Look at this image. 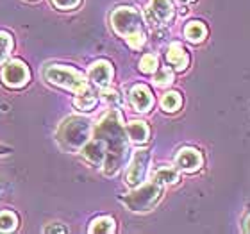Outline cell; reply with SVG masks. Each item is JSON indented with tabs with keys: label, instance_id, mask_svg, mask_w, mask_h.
I'll list each match as a JSON object with an SVG mask.
<instances>
[{
	"label": "cell",
	"instance_id": "cell-24",
	"mask_svg": "<svg viewBox=\"0 0 250 234\" xmlns=\"http://www.w3.org/2000/svg\"><path fill=\"white\" fill-rule=\"evenodd\" d=\"M11 47H13V40L7 32L0 31V63H4L5 58L9 56Z\"/></svg>",
	"mask_w": 250,
	"mask_h": 234
},
{
	"label": "cell",
	"instance_id": "cell-2",
	"mask_svg": "<svg viewBox=\"0 0 250 234\" xmlns=\"http://www.w3.org/2000/svg\"><path fill=\"white\" fill-rule=\"evenodd\" d=\"M111 25L118 36H122L129 47L141 48L145 45L146 36L143 29V16L134 7H118L111 15Z\"/></svg>",
	"mask_w": 250,
	"mask_h": 234
},
{
	"label": "cell",
	"instance_id": "cell-27",
	"mask_svg": "<svg viewBox=\"0 0 250 234\" xmlns=\"http://www.w3.org/2000/svg\"><path fill=\"white\" fill-rule=\"evenodd\" d=\"M243 231H245V233H250V214H247L245 222H243Z\"/></svg>",
	"mask_w": 250,
	"mask_h": 234
},
{
	"label": "cell",
	"instance_id": "cell-17",
	"mask_svg": "<svg viewBox=\"0 0 250 234\" xmlns=\"http://www.w3.org/2000/svg\"><path fill=\"white\" fill-rule=\"evenodd\" d=\"M97 97H95V93H91L89 91V88L83 89V91H79L77 97L73 99V104H75V107L81 111H91L97 106Z\"/></svg>",
	"mask_w": 250,
	"mask_h": 234
},
{
	"label": "cell",
	"instance_id": "cell-16",
	"mask_svg": "<svg viewBox=\"0 0 250 234\" xmlns=\"http://www.w3.org/2000/svg\"><path fill=\"white\" fill-rule=\"evenodd\" d=\"M116 231V225H115V220L111 218V216H99V218H95L89 225V233L93 234H111Z\"/></svg>",
	"mask_w": 250,
	"mask_h": 234
},
{
	"label": "cell",
	"instance_id": "cell-1",
	"mask_svg": "<svg viewBox=\"0 0 250 234\" xmlns=\"http://www.w3.org/2000/svg\"><path fill=\"white\" fill-rule=\"evenodd\" d=\"M93 136L105 143V161L102 165L104 173L107 177H115L120 172L129 157V141L127 132L122 124V115L116 109L109 111L100 120L93 130Z\"/></svg>",
	"mask_w": 250,
	"mask_h": 234
},
{
	"label": "cell",
	"instance_id": "cell-26",
	"mask_svg": "<svg viewBox=\"0 0 250 234\" xmlns=\"http://www.w3.org/2000/svg\"><path fill=\"white\" fill-rule=\"evenodd\" d=\"M45 233H66V227H62V225H48V227H45Z\"/></svg>",
	"mask_w": 250,
	"mask_h": 234
},
{
	"label": "cell",
	"instance_id": "cell-12",
	"mask_svg": "<svg viewBox=\"0 0 250 234\" xmlns=\"http://www.w3.org/2000/svg\"><path fill=\"white\" fill-rule=\"evenodd\" d=\"M130 104L136 111L140 113H146L150 111V107L154 106V97H152L150 89L143 86V84H136L130 88Z\"/></svg>",
	"mask_w": 250,
	"mask_h": 234
},
{
	"label": "cell",
	"instance_id": "cell-7",
	"mask_svg": "<svg viewBox=\"0 0 250 234\" xmlns=\"http://www.w3.org/2000/svg\"><path fill=\"white\" fill-rule=\"evenodd\" d=\"M173 15H175V9H173L172 0H150L146 9L148 21L157 27L168 25L173 20Z\"/></svg>",
	"mask_w": 250,
	"mask_h": 234
},
{
	"label": "cell",
	"instance_id": "cell-8",
	"mask_svg": "<svg viewBox=\"0 0 250 234\" xmlns=\"http://www.w3.org/2000/svg\"><path fill=\"white\" fill-rule=\"evenodd\" d=\"M29 77H31L29 68L21 61H16V59L7 63L4 70H2V81L9 88H21V86H25Z\"/></svg>",
	"mask_w": 250,
	"mask_h": 234
},
{
	"label": "cell",
	"instance_id": "cell-10",
	"mask_svg": "<svg viewBox=\"0 0 250 234\" xmlns=\"http://www.w3.org/2000/svg\"><path fill=\"white\" fill-rule=\"evenodd\" d=\"M113 64L109 61H104V59H100V61H95L91 66H89V81L95 84V86H99V88H105V86H109L111 81H113Z\"/></svg>",
	"mask_w": 250,
	"mask_h": 234
},
{
	"label": "cell",
	"instance_id": "cell-13",
	"mask_svg": "<svg viewBox=\"0 0 250 234\" xmlns=\"http://www.w3.org/2000/svg\"><path fill=\"white\" fill-rule=\"evenodd\" d=\"M167 61L170 63L177 72H183V70L188 68V64H189V56H188L186 48H184L181 43H172L167 50Z\"/></svg>",
	"mask_w": 250,
	"mask_h": 234
},
{
	"label": "cell",
	"instance_id": "cell-5",
	"mask_svg": "<svg viewBox=\"0 0 250 234\" xmlns=\"http://www.w3.org/2000/svg\"><path fill=\"white\" fill-rule=\"evenodd\" d=\"M45 79H47L48 83L56 84L59 88L68 89V91H73V93H79V91L88 88L86 77H84L83 73L75 70V68L62 66V64L48 66L45 70Z\"/></svg>",
	"mask_w": 250,
	"mask_h": 234
},
{
	"label": "cell",
	"instance_id": "cell-18",
	"mask_svg": "<svg viewBox=\"0 0 250 234\" xmlns=\"http://www.w3.org/2000/svg\"><path fill=\"white\" fill-rule=\"evenodd\" d=\"M179 179H181V175H179L177 168L173 167H161L154 172V181L159 184H175V182H179Z\"/></svg>",
	"mask_w": 250,
	"mask_h": 234
},
{
	"label": "cell",
	"instance_id": "cell-21",
	"mask_svg": "<svg viewBox=\"0 0 250 234\" xmlns=\"http://www.w3.org/2000/svg\"><path fill=\"white\" fill-rule=\"evenodd\" d=\"M18 227V218H16L15 213L11 211H2L0 213V231L2 233H11Z\"/></svg>",
	"mask_w": 250,
	"mask_h": 234
},
{
	"label": "cell",
	"instance_id": "cell-25",
	"mask_svg": "<svg viewBox=\"0 0 250 234\" xmlns=\"http://www.w3.org/2000/svg\"><path fill=\"white\" fill-rule=\"evenodd\" d=\"M52 4L58 9H75L81 4V0H52Z\"/></svg>",
	"mask_w": 250,
	"mask_h": 234
},
{
	"label": "cell",
	"instance_id": "cell-6",
	"mask_svg": "<svg viewBox=\"0 0 250 234\" xmlns=\"http://www.w3.org/2000/svg\"><path fill=\"white\" fill-rule=\"evenodd\" d=\"M150 165V152L145 149L134 152V156L130 159V165L127 168V175H125V182L129 186H140L141 182L145 181L146 170Z\"/></svg>",
	"mask_w": 250,
	"mask_h": 234
},
{
	"label": "cell",
	"instance_id": "cell-20",
	"mask_svg": "<svg viewBox=\"0 0 250 234\" xmlns=\"http://www.w3.org/2000/svg\"><path fill=\"white\" fill-rule=\"evenodd\" d=\"M100 95H102V100H104L105 104L111 106L113 109L116 107H120L122 106V95L116 91V89H111V88H100Z\"/></svg>",
	"mask_w": 250,
	"mask_h": 234
},
{
	"label": "cell",
	"instance_id": "cell-4",
	"mask_svg": "<svg viewBox=\"0 0 250 234\" xmlns=\"http://www.w3.org/2000/svg\"><path fill=\"white\" fill-rule=\"evenodd\" d=\"M163 197V184L156 181H150L146 184H141L130 191L129 195H125L122 198V202L127 206V209L134 211V213H145V211H150L159 198Z\"/></svg>",
	"mask_w": 250,
	"mask_h": 234
},
{
	"label": "cell",
	"instance_id": "cell-23",
	"mask_svg": "<svg viewBox=\"0 0 250 234\" xmlns=\"http://www.w3.org/2000/svg\"><path fill=\"white\" fill-rule=\"evenodd\" d=\"M159 66V61H157V56L154 54H145L140 61V70L143 73H154Z\"/></svg>",
	"mask_w": 250,
	"mask_h": 234
},
{
	"label": "cell",
	"instance_id": "cell-15",
	"mask_svg": "<svg viewBox=\"0 0 250 234\" xmlns=\"http://www.w3.org/2000/svg\"><path fill=\"white\" fill-rule=\"evenodd\" d=\"M184 36H186L188 42L200 43L208 36V29H206V25H204L202 21H189V23L184 27Z\"/></svg>",
	"mask_w": 250,
	"mask_h": 234
},
{
	"label": "cell",
	"instance_id": "cell-3",
	"mask_svg": "<svg viewBox=\"0 0 250 234\" xmlns=\"http://www.w3.org/2000/svg\"><path fill=\"white\" fill-rule=\"evenodd\" d=\"M91 122L84 116H68L56 132L59 147L66 152L81 150L91 138Z\"/></svg>",
	"mask_w": 250,
	"mask_h": 234
},
{
	"label": "cell",
	"instance_id": "cell-19",
	"mask_svg": "<svg viewBox=\"0 0 250 234\" xmlns=\"http://www.w3.org/2000/svg\"><path fill=\"white\" fill-rule=\"evenodd\" d=\"M181 106H183V97L177 91H168L161 99V107L167 113H175L181 109Z\"/></svg>",
	"mask_w": 250,
	"mask_h": 234
},
{
	"label": "cell",
	"instance_id": "cell-9",
	"mask_svg": "<svg viewBox=\"0 0 250 234\" xmlns=\"http://www.w3.org/2000/svg\"><path fill=\"white\" fill-rule=\"evenodd\" d=\"M202 163H204L202 154H200L197 149H191V147L181 149L177 157H175V167L186 173L197 172L198 168L202 167Z\"/></svg>",
	"mask_w": 250,
	"mask_h": 234
},
{
	"label": "cell",
	"instance_id": "cell-22",
	"mask_svg": "<svg viewBox=\"0 0 250 234\" xmlns=\"http://www.w3.org/2000/svg\"><path fill=\"white\" fill-rule=\"evenodd\" d=\"M154 83H156V86H159V88L170 86V84L173 83V72L170 70V68H167V66L157 68L156 75H154Z\"/></svg>",
	"mask_w": 250,
	"mask_h": 234
},
{
	"label": "cell",
	"instance_id": "cell-14",
	"mask_svg": "<svg viewBox=\"0 0 250 234\" xmlns=\"http://www.w3.org/2000/svg\"><path fill=\"white\" fill-rule=\"evenodd\" d=\"M125 132H127V138H129L132 143H145L148 140V136H150V129H148V125L145 122H140V120H134V122H130L127 124L125 127Z\"/></svg>",
	"mask_w": 250,
	"mask_h": 234
},
{
	"label": "cell",
	"instance_id": "cell-11",
	"mask_svg": "<svg viewBox=\"0 0 250 234\" xmlns=\"http://www.w3.org/2000/svg\"><path fill=\"white\" fill-rule=\"evenodd\" d=\"M105 152H107V149H105V143L102 140H99V138H89L88 143L81 149V154H83V157L86 159L88 163H91V165H95V167H102L105 161Z\"/></svg>",
	"mask_w": 250,
	"mask_h": 234
}]
</instances>
